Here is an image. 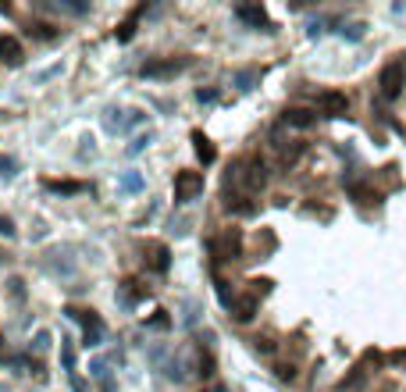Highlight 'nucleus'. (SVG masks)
I'll return each instance as SVG.
<instances>
[{
  "instance_id": "17",
  "label": "nucleus",
  "mask_w": 406,
  "mask_h": 392,
  "mask_svg": "<svg viewBox=\"0 0 406 392\" xmlns=\"http://www.w3.org/2000/svg\"><path fill=\"white\" fill-rule=\"evenodd\" d=\"M47 189H54V193H82V182H47Z\"/></svg>"
},
{
  "instance_id": "11",
  "label": "nucleus",
  "mask_w": 406,
  "mask_h": 392,
  "mask_svg": "<svg viewBox=\"0 0 406 392\" xmlns=\"http://www.w3.org/2000/svg\"><path fill=\"white\" fill-rule=\"evenodd\" d=\"M282 121H285V125H292V129H310L314 121H317V114L314 111H303V107H289L282 114Z\"/></svg>"
},
{
  "instance_id": "8",
  "label": "nucleus",
  "mask_w": 406,
  "mask_h": 392,
  "mask_svg": "<svg viewBox=\"0 0 406 392\" xmlns=\"http://www.w3.org/2000/svg\"><path fill=\"white\" fill-rule=\"evenodd\" d=\"M225 211H228V214H243V218H246V214L256 211V203H253L246 193H225Z\"/></svg>"
},
{
  "instance_id": "24",
  "label": "nucleus",
  "mask_w": 406,
  "mask_h": 392,
  "mask_svg": "<svg viewBox=\"0 0 406 392\" xmlns=\"http://www.w3.org/2000/svg\"><path fill=\"white\" fill-rule=\"evenodd\" d=\"M200 375H203V378L214 375V360H210V357H200Z\"/></svg>"
},
{
  "instance_id": "19",
  "label": "nucleus",
  "mask_w": 406,
  "mask_h": 392,
  "mask_svg": "<svg viewBox=\"0 0 406 392\" xmlns=\"http://www.w3.org/2000/svg\"><path fill=\"white\" fill-rule=\"evenodd\" d=\"M353 196H356L360 203H378V200H381L378 193H371V189H363V185H353Z\"/></svg>"
},
{
  "instance_id": "26",
  "label": "nucleus",
  "mask_w": 406,
  "mask_h": 392,
  "mask_svg": "<svg viewBox=\"0 0 406 392\" xmlns=\"http://www.w3.org/2000/svg\"><path fill=\"white\" fill-rule=\"evenodd\" d=\"M150 324H154V328H164V324H168V314L157 311V318H150Z\"/></svg>"
},
{
  "instance_id": "12",
  "label": "nucleus",
  "mask_w": 406,
  "mask_h": 392,
  "mask_svg": "<svg viewBox=\"0 0 406 392\" xmlns=\"http://www.w3.org/2000/svg\"><path fill=\"white\" fill-rule=\"evenodd\" d=\"M0 57H4L8 65H21V57H26V54H21V43L14 36H0Z\"/></svg>"
},
{
  "instance_id": "29",
  "label": "nucleus",
  "mask_w": 406,
  "mask_h": 392,
  "mask_svg": "<svg viewBox=\"0 0 406 392\" xmlns=\"http://www.w3.org/2000/svg\"><path fill=\"white\" fill-rule=\"evenodd\" d=\"M396 360H399V364L406 367V349H399V353H396Z\"/></svg>"
},
{
  "instance_id": "9",
  "label": "nucleus",
  "mask_w": 406,
  "mask_h": 392,
  "mask_svg": "<svg viewBox=\"0 0 406 392\" xmlns=\"http://www.w3.org/2000/svg\"><path fill=\"white\" fill-rule=\"evenodd\" d=\"M146 264L154 267V271H168V264H171L168 246H164V243H150V246H146Z\"/></svg>"
},
{
  "instance_id": "27",
  "label": "nucleus",
  "mask_w": 406,
  "mask_h": 392,
  "mask_svg": "<svg viewBox=\"0 0 406 392\" xmlns=\"http://www.w3.org/2000/svg\"><path fill=\"white\" fill-rule=\"evenodd\" d=\"M146 143H150V136H139V139H136V143H132V147H128V150H132V154H139V150L146 147Z\"/></svg>"
},
{
  "instance_id": "23",
  "label": "nucleus",
  "mask_w": 406,
  "mask_h": 392,
  "mask_svg": "<svg viewBox=\"0 0 406 392\" xmlns=\"http://www.w3.org/2000/svg\"><path fill=\"white\" fill-rule=\"evenodd\" d=\"M278 378H282V382H292V378H296V367H292V364H282V367H278Z\"/></svg>"
},
{
  "instance_id": "15",
  "label": "nucleus",
  "mask_w": 406,
  "mask_h": 392,
  "mask_svg": "<svg viewBox=\"0 0 406 392\" xmlns=\"http://www.w3.org/2000/svg\"><path fill=\"white\" fill-rule=\"evenodd\" d=\"M139 14H143V8H136V11L121 22V29H118V39H121V43H128V39H132V32H136V18H139Z\"/></svg>"
},
{
  "instance_id": "5",
  "label": "nucleus",
  "mask_w": 406,
  "mask_h": 392,
  "mask_svg": "<svg viewBox=\"0 0 406 392\" xmlns=\"http://www.w3.org/2000/svg\"><path fill=\"white\" fill-rule=\"evenodd\" d=\"M317 111L328 114V118H342V114L349 111V96L338 93V90H325V93L317 96Z\"/></svg>"
},
{
  "instance_id": "18",
  "label": "nucleus",
  "mask_w": 406,
  "mask_h": 392,
  "mask_svg": "<svg viewBox=\"0 0 406 392\" xmlns=\"http://www.w3.org/2000/svg\"><path fill=\"white\" fill-rule=\"evenodd\" d=\"M61 342H64V339H61ZM61 357H64V367H68V375H75V349H72V342L61 346Z\"/></svg>"
},
{
  "instance_id": "16",
  "label": "nucleus",
  "mask_w": 406,
  "mask_h": 392,
  "mask_svg": "<svg viewBox=\"0 0 406 392\" xmlns=\"http://www.w3.org/2000/svg\"><path fill=\"white\" fill-rule=\"evenodd\" d=\"M121 189H125V193H139V189H143V175H139V172L121 175Z\"/></svg>"
},
{
  "instance_id": "6",
  "label": "nucleus",
  "mask_w": 406,
  "mask_h": 392,
  "mask_svg": "<svg viewBox=\"0 0 406 392\" xmlns=\"http://www.w3.org/2000/svg\"><path fill=\"white\" fill-rule=\"evenodd\" d=\"M228 307H232V318L239 321V324H246V321H253L256 311H261V300H256V296L250 293V296H235Z\"/></svg>"
},
{
  "instance_id": "2",
  "label": "nucleus",
  "mask_w": 406,
  "mask_h": 392,
  "mask_svg": "<svg viewBox=\"0 0 406 392\" xmlns=\"http://www.w3.org/2000/svg\"><path fill=\"white\" fill-rule=\"evenodd\" d=\"M210 257L214 260H239L243 257V232L239 229H225L210 239Z\"/></svg>"
},
{
  "instance_id": "25",
  "label": "nucleus",
  "mask_w": 406,
  "mask_h": 392,
  "mask_svg": "<svg viewBox=\"0 0 406 392\" xmlns=\"http://www.w3.org/2000/svg\"><path fill=\"white\" fill-rule=\"evenodd\" d=\"M32 346H36V353H43V349H47V346H50V336H47V332H39Z\"/></svg>"
},
{
  "instance_id": "30",
  "label": "nucleus",
  "mask_w": 406,
  "mask_h": 392,
  "mask_svg": "<svg viewBox=\"0 0 406 392\" xmlns=\"http://www.w3.org/2000/svg\"><path fill=\"white\" fill-rule=\"evenodd\" d=\"M203 392H228L225 385H210V389H203Z\"/></svg>"
},
{
  "instance_id": "28",
  "label": "nucleus",
  "mask_w": 406,
  "mask_h": 392,
  "mask_svg": "<svg viewBox=\"0 0 406 392\" xmlns=\"http://www.w3.org/2000/svg\"><path fill=\"white\" fill-rule=\"evenodd\" d=\"M0 232H4V236H14V225H11L8 218H0Z\"/></svg>"
},
{
  "instance_id": "3",
  "label": "nucleus",
  "mask_w": 406,
  "mask_h": 392,
  "mask_svg": "<svg viewBox=\"0 0 406 392\" xmlns=\"http://www.w3.org/2000/svg\"><path fill=\"white\" fill-rule=\"evenodd\" d=\"M378 90H381L385 100H399L403 96V90H406V68H403V61H389V65L381 68Z\"/></svg>"
},
{
  "instance_id": "1",
  "label": "nucleus",
  "mask_w": 406,
  "mask_h": 392,
  "mask_svg": "<svg viewBox=\"0 0 406 392\" xmlns=\"http://www.w3.org/2000/svg\"><path fill=\"white\" fill-rule=\"evenodd\" d=\"M243 185V193L250 196V193H261L264 185H267V164L261 161V157H250V161H239L232 168V175H228V185Z\"/></svg>"
},
{
  "instance_id": "10",
  "label": "nucleus",
  "mask_w": 406,
  "mask_h": 392,
  "mask_svg": "<svg viewBox=\"0 0 406 392\" xmlns=\"http://www.w3.org/2000/svg\"><path fill=\"white\" fill-rule=\"evenodd\" d=\"M235 14L243 18V22H250V25H256V29H271V22H267V14H264V8H256V4H239L235 8Z\"/></svg>"
},
{
  "instance_id": "22",
  "label": "nucleus",
  "mask_w": 406,
  "mask_h": 392,
  "mask_svg": "<svg viewBox=\"0 0 406 392\" xmlns=\"http://www.w3.org/2000/svg\"><path fill=\"white\" fill-rule=\"evenodd\" d=\"M29 32H36V36H43V39H54V36H57V29H54V25H32Z\"/></svg>"
},
{
  "instance_id": "7",
  "label": "nucleus",
  "mask_w": 406,
  "mask_h": 392,
  "mask_svg": "<svg viewBox=\"0 0 406 392\" xmlns=\"http://www.w3.org/2000/svg\"><path fill=\"white\" fill-rule=\"evenodd\" d=\"M189 65V61H150V65H143V75L146 79H157V75H175V72H182Z\"/></svg>"
},
{
  "instance_id": "14",
  "label": "nucleus",
  "mask_w": 406,
  "mask_h": 392,
  "mask_svg": "<svg viewBox=\"0 0 406 392\" xmlns=\"http://www.w3.org/2000/svg\"><path fill=\"white\" fill-rule=\"evenodd\" d=\"M363 382H367V371H363V367H353V375L338 382V392H356Z\"/></svg>"
},
{
  "instance_id": "20",
  "label": "nucleus",
  "mask_w": 406,
  "mask_h": 392,
  "mask_svg": "<svg viewBox=\"0 0 406 392\" xmlns=\"http://www.w3.org/2000/svg\"><path fill=\"white\" fill-rule=\"evenodd\" d=\"M253 349H256V353H274V342H271V339H261V336H256V339H253Z\"/></svg>"
},
{
  "instance_id": "4",
  "label": "nucleus",
  "mask_w": 406,
  "mask_h": 392,
  "mask_svg": "<svg viewBox=\"0 0 406 392\" xmlns=\"http://www.w3.org/2000/svg\"><path fill=\"white\" fill-rule=\"evenodd\" d=\"M200 193H203L200 172H175V203H192Z\"/></svg>"
},
{
  "instance_id": "13",
  "label": "nucleus",
  "mask_w": 406,
  "mask_h": 392,
  "mask_svg": "<svg viewBox=\"0 0 406 392\" xmlns=\"http://www.w3.org/2000/svg\"><path fill=\"white\" fill-rule=\"evenodd\" d=\"M192 147H196V154H200L203 164H214V157H218V154H214V147H210V139L203 132H192Z\"/></svg>"
},
{
  "instance_id": "21",
  "label": "nucleus",
  "mask_w": 406,
  "mask_h": 392,
  "mask_svg": "<svg viewBox=\"0 0 406 392\" xmlns=\"http://www.w3.org/2000/svg\"><path fill=\"white\" fill-rule=\"evenodd\" d=\"M253 79H256V72H239V75H235V86H239V90H250Z\"/></svg>"
}]
</instances>
